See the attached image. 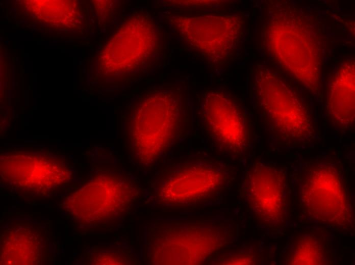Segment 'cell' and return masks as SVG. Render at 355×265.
Wrapping results in <instances>:
<instances>
[{"instance_id":"cell-1","label":"cell","mask_w":355,"mask_h":265,"mask_svg":"<svg viewBox=\"0 0 355 265\" xmlns=\"http://www.w3.org/2000/svg\"><path fill=\"white\" fill-rule=\"evenodd\" d=\"M318 35L299 15H282L268 24L266 41L272 56L307 88L320 86L321 49Z\"/></svg>"},{"instance_id":"cell-2","label":"cell","mask_w":355,"mask_h":265,"mask_svg":"<svg viewBox=\"0 0 355 265\" xmlns=\"http://www.w3.org/2000/svg\"><path fill=\"white\" fill-rule=\"evenodd\" d=\"M255 91L260 108L274 132L286 141H306L314 132L312 118L295 92L276 75L261 71Z\"/></svg>"},{"instance_id":"cell-3","label":"cell","mask_w":355,"mask_h":265,"mask_svg":"<svg viewBox=\"0 0 355 265\" xmlns=\"http://www.w3.org/2000/svg\"><path fill=\"white\" fill-rule=\"evenodd\" d=\"M301 195L313 218L334 226L350 222L347 193L339 170L329 164L315 163L305 170Z\"/></svg>"},{"instance_id":"cell-4","label":"cell","mask_w":355,"mask_h":265,"mask_svg":"<svg viewBox=\"0 0 355 265\" xmlns=\"http://www.w3.org/2000/svg\"><path fill=\"white\" fill-rule=\"evenodd\" d=\"M179 31L203 55L217 61L229 58L241 36V22L237 16L203 15L181 17Z\"/></svg>"},{"instance_id":"cell-5","label":"cell","mask_w":355,"mask_h":265,"mask_svg":"<svg viewBox=\"0 0 355 265\" xmlns=\"http://www.w3.org/2000/svg\"><path fill=\"white\" fill-rule=\"evenodd\" d=\"M203 118L206 128L221 149L240 153L248 142V126L240 105L229 94L211 91L203 100Z\"/></svg>"},{"instance_id":"cell-6","label":"cell","mask_w":355,"mask_h":265,"mask_svg":"<svg viewBox=\"0 0 355 265\" xmlns=\"http://www.w3.org/2000/svg\"><path fill=\"white\" fill-rule=\"evenodd\" d=\"M152 103L151 117L139 116L130 124L132 141L135 145L146 146L156 157L167 149L178 136L180 123L179 106L175 96L161 92Z\"/></svg>"},{"instance_id":"cell-7","label":"cell","mask_w":355,"mask_h":265,"mask_svg":"<svg viewBox=\"0 0 355 265\" xmlns=\"http://www.w3.org/2000/svg\"><path fill=\"white\" fill-rule=\"evenodd\" d=\"M279 169L258 163L249 170L247 190L250 206L266 224L285 222L286 179Z\"/></svg>"},{"instance_id":"cell-8","label":"cell","mask_w":355,"mask_h":265,"mask_svg":"<svg viewBox=\"0 0 355 265\" xmlns=\"http://www.w3.org/2000/svg\"><path fill=\"white\" fill-rule=\"evenodd\" d=\"M224 180L216 168L195 165L174 173L165 182L163 191L167 198L179 201L204 199L215 194Z\"/></svg>"},{"instance_id":"cell-9","label":"cell","mask_w":355,"mask_h":265,"mask_svg":"<svg viewBox=\"0 0 355 265\" xmlns=\"http://www.w3.org/2000/svg\"><path fill=\"white\" fill-rule=\"evenodd\" d=\"M327 113L329 120L340 128L354 122V62L344 63L333 75L328 84Z\"/></svg>"},{"instance_id":"cell-10","label":"cell","mask_w":355,"mask_h":265,"mask_svg":"<svg viewBox=\"0 0 355 265\" xmlns=\"http://www.w3.org/2000/svg\"><path fill=\"white\" fill-rule=\"evenodd\" d=\"M327 253L325 247L317 238L308 236L295 242L289 255L290 264H324Z\"/></svg>"}]
</instances>
